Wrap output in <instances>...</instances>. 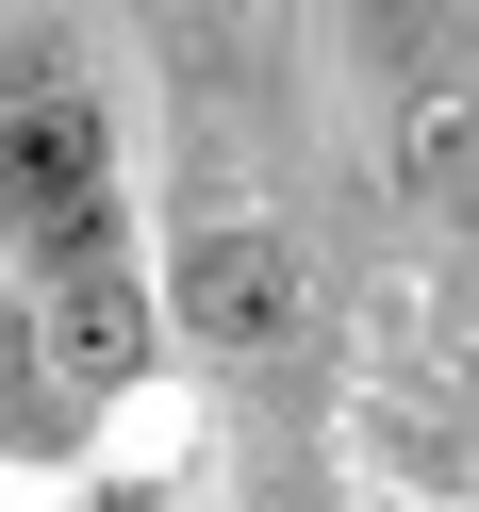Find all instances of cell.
Returning <instances> with one entry per match:
<instances>
[{
    "instance_id": "1",
    "label": "cell",
    "mask_w": 479,
    "mask_h": 512,
    "mask_svg": "<svg viewBox=\"0 0 479 512\" xmlns=\"http://www.w3.org/2000/svg\"><path fill=\"white\" fill-rule=\"evenodd\" d=\"M0 232H34V248L100 232V116L83 100H17L0 116Z\"/></svg>"
},
{
    "instance_id": "2",
    "label": "cell",
    "mask_w": 479,
    "mask_h": 512,
    "mask_svg": "<svg viewBox=\"0 0 479 512\" xmlns=\"http://www.w3.org/2000/svg\"><path fill=\"white\" fill-rule=\"evenodd\" d=\"M50 364H67V380H133L149 364V298H133V248H116V232L50 248Z\"/></svg>"
},
{
    "instance_id": "3",
    "label": "cell",
    "mask_w": 479,
    "mask_h": 512,
    "mask_svg": "<svg viewBox=\"0 0 479 512\" xmlns=\"http://www.w3.org/2000/svg\"><path fill=\"white\" fill-rule=\"evenodd\" d=\"M182 314H199L215 347H281L298 331V248L281 232H199L182 248Z\"/></svg>"
},
{
    "instance_id": "4",
    "label": "cell",
    "mask_w": 479,
    "mask_h": 512,
    "mask_svg": "<svg viewBox=\"0 0 479 512\" xmlns=\"http://www.w3.org/2000/svg\"><path fill=\"white\" fill-rule=\"evenodd\" d=\"M17 380H34V331H17V314H0V397H17Z\"/></svg>"
}]
</instances>
